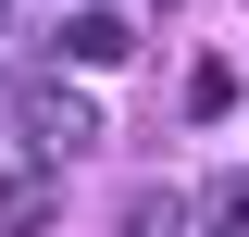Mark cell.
Here are the masks:
<instances>
[{"mask_svg": "<svg viewBox=\"0 0 249 237\" xmlns=\"http://www.w3.org/2000/svg\"><path fill=\"white\" fill-rule=\"evenodd\" d=\"M13 125L37 138V162H75V150H100V113H88L75 88H25V100H13Z\"/></svg>", "mask_w": 249, "mask_h": 237, "instance_id": "cell-1", "label": "cell"}, {"mask_svg": "<svg viewBox=\"0 0 249 237\" xmlns=\"http://www.w3.org/2000/svg\"><path fill=\"white\" fill-rule=\"evenodd\" d=\"M62 225V175L25 162V175H0V237H50Z\"/></svg>", "mask_w": 249, "mask_h": 237, "instance_id": "cell-2", "label": "cell"}, {"mask_svg": "<svg viewBox=\"0 0 249 237\" xmlns=\"http://www.w3.org/2000/svg\"><path fill=\"white\" fill-rule=\"evenodd\" d=\"M62 50H75V62H124V50H137V25H124V13H75Z\"/></svg>", "mask_w": 249, "mask_h": 237, "instance_id": "cell-3", "label": "cell"}, {"mask_svg": "<svg viewBox=\"0 0 249 237\" xmlns=\"http://www.w3.org/2000/svg\"><path fill=\"white\" fill-rule=\"evenodd\" d=\"M124 237H187V200L175 187H137V200H124Z\"/></svg>", "mask_w": 249, "mask_h": 237, "instance_id": "cell-4", "label": "cell"}, {"mask_svg": "<svg viewBox=\"0 0 249 237\" xmlns=\"http://www.w3.org/2000/svg\"><path fill=\"white\" fill-rule=\"evenodd\" d=\"M199 225H212V237H249V175H224L212 200H199Z\"/></svg>", "mask_w": 249, "mask_h": 237, "instance_id": "cell-5", "label": "cell"}]
</instances>
